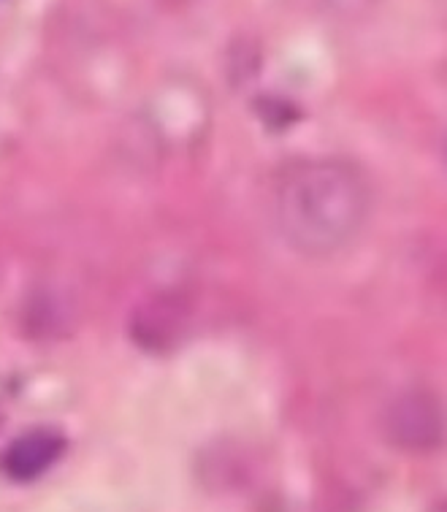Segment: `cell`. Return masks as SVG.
I'll list each match as a JSON object with an SVG mask.
<instances>
[{
    "label": "cell",
    "mask_w": 447,
    "mask_h": 512,
    "mask_svg": "<svg viewBox=\"0 0 447 512\" xmlns=\"http://www.w3.org/2000/svg\"><path fill=\"white\" fill-rule=\"evenodd\" d=\"M187 320H190V307L179 293H152L141 298L139 304L131 309L128 317V334L133 345H139L147 353H166L171 347L179 345V339L185 336Z\"/></svg>",
    "instance_id": "4"
},
{
    "label": "cell",
    "mask_w": 447,
    "mask_h": 512,
    "mask_svg": "<svg viewBox=\"0 0 447 512\" xmlns=\"http://www.w3.org/2000/svg\"><path fill=\"white\" fill-rule=\"evenodd\" d=\"M372 215V187L345 158H301L274 182V223L290 250L336 255L361 236Z\"/></svg>",
    "instance_id": "1"
},
{
    "label": "cell",
    "mask_w": 447,
    "mask_h": 512,
    "mask_svg": "<svg viewBox=\"0 0 447 512\" xmlns=\"http://www.w3.org/2000/svg\"><path fill=\"white\" fill-rule=\"evenodd\" d=\"M382 437L391 447L423 456L447 437V412L429 391H404L382 412Z\"/></svg>",
    "instance_id": "2"
},
{
    "label": "cell",
    "mask_w": 447,
    "mask_h": 512,
    "mask_svg": "<svg viewBox=\"0 0 447 512\" xmlns=\"http://www.w3.org/2000/svg\"><path fill=\"white\" fill-rule=\"evenodd\" d=\"M79 301L68 288L44 282L30 288L17 309L19 334L33 342H57L66 339L79 326Z\"/></svg>",
    "instance_id": "3"
},
{
    "label": "cell",
    "mask_w": 447,
    "mask_h": 512,
    "mask_svg": "<svg viewBox=\"0 0 447 512\" xmlns=\"http://www.w3.org/2000/svg\"><path fill=\"white\" fill-rule=\"evenodd\" d=\"M66 439L55 429H30L19 434L0 456V472L14 483H33L57 464Z\"/></svg>",
    "instance_id": "5"
},
{
    "label": "cell",
    "mask_w": 447,
    "mask_h": 512,
    "mask_svg": "<svg viewBox=\"0 0 447 512\" xmlns=\"http://www.w3.org/2000/svg\"><path fill=\"white\" fill-rule=\"evenodd\" d=\"M429 512H447V499H439V502L431 504Z\"/></svg>",
    "instance_id": "6"
}]
</instances>
